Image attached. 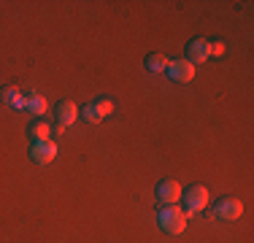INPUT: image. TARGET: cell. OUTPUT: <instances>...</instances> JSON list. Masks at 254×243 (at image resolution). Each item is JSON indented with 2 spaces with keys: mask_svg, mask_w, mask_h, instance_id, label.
<instances>
[{
  "mask_svg": "<svg viewBox=\"0 0 254 243\" xmlns=\"http://www.w3.org/2000/svg\"><path fill=\"white\" fill-rule=\"evenodd\" d=\"M157 222H160V230L168 235H181L187 230V214L176 205H168V208L160 211V216H157Z\"/></svg>",
  "mask_w": 254,
  "mask_h": 243,
  "instance_id": "1",
  "label": "cell"
},
{
  "mask_svg": "<svg viewBox=\"0 0 254 243\" xmlns=\"http://www.w3.org/2000/svg\"><path fill=\"white\" fill-rule=\"evenodd\" d=\"M181 200H184V214L192 216L197 214V211H203L205 205H208V189L205 186H190L187 192H181Z\"/></svg>",
  "mask_w": 254,
  "mask_h": 243,
  "instance_id": "2",
  "label": "cell"
},
{
  "mask_svg": "<svg viewBox=\"0 0 254 243\" xmlns=\"http://www.w3.org/2000/svg\"><path fill=\"white\" fill-rule=\"evenodd\" d=\"M181 186H179V181H173V179H165V181H160L157 184V189H154V197H157V203L162 205V208H168V205H176L179 200H181Z\"/></svg>",
  "mask_w": 254,
  "mask_h": 243,
  "instance_id": "3",
  "label": "cell"
},
{
  "mask_svg": "<svg viewBox=\"0 0 254 243\" xmlns=\"http://www.w3.org/2000/svg\"><path fill=\"white\" fill-rule=\"evenodd\" d=\"M30 157H33L35 165H49L54 162V157H57V143L52 141H35L33 149H30Z\"/></svg>",
  "mask_w": 254,
  "mask_h": 243,
  "instance_id": "4",
  "label": "cell"
},
{
  "mask_svg": "<svg viewBox=\"0 0 254 243\" xmlns=\"http://www.w3.org/2000/svg\"><path fill=\"white\" fill-rule=\"evenodd\" d=\"M168 76H171V81L176 84H190L192 78H195V65H190L187 60H173V62H168Z\"/></svg>",
  "mask_w": 254,
  "mask_h": 243,
  "instance_id": "5",
  "label": "cell"
},
{
  "mask_svg": "<svg viewBox=\"0 0 254 243\" xmlns=\"http://www.w3.org/2000/svg\"><path fill=\"white\" fill-rule=\"evenodd\" d=\"M241 214H244V205H241V200L225 197V200H219V203L214 205V216L222 219V222H235Z\"/></svg>",
  "mask_w": 254,
  "mask_h": 243,
  "instance_id": "6",
  "label": "cell"
},
{
  "mask_svg": "<svg viewBox=\"0 0 254 243\" xmlns=\"http://www.w3.org/2000/svg\"><path fill=\"white\" fill-rule=\"evenodd\" d=\"M208 57H211V54H208V41L195 38V41L187 44V62H190V65H200Z\"/></svg>",
  "mask_w": 254,
  "mask_h": 243,
  "instance_id": "7",
  "label": "cell"
},
{
  "mask_svg": "<svg viewBox=\"0 0 254 243\" xmlns=\"http://www.w3.org/2000/svg\"><path fill=\"white\" fill-rule=\"evenodd\" d=\"M22 108L35 114V119H41V114H46V97H41L38 92H25L22 95Z\"/></svg>",
  "mask_w": 254,
  "mask_h": 243,
  "instance_id": "8",
  "label": "cell"
},
{
  "mask_svg": "<svg viewBox=\"0 0 254 243\" xmlns=\"http://www.w3.org/2000/svg\"><path fill=\"white\" fill-rule=\"evenodd\" d=\"M76 117H78V108H76L70 100H63V103L57 106V122H60L63 127H70V124L76 122Z\"/></svg>",
  "mask_w": 254,
  "mask_h": 243,
  "instance_id": "9",
  "label": "cell"
},
{
  "mask_svg": "<svg viewBox=\"0 0 254 243\" xmlns=\"http://www.w3.org/2000/svg\"><path fill=\"white\" fill-rule=\"evenodd\" d=\"M27 132L33 135V143H35V141H49V135H52V127L44 122V117H41V119H33V122H30Z\"/></svg>",
  "mask_w": 254,
  "mask_h": 243,
  "instance_id": "10",
  "label": "cell"
},
{
  "mask_svg": "<svg viewBox=\"0 0 254 243\" xmlns=\"http://www.w3.org/2000/svg\"><path fill=\"white\" fill-rule=\"evenodd\" d=\"M0 100H3L5 106L19 108V111H22V89H16V87H3V89H0Z\"/></svg>",
  "mask_w": 254,
  "mask_h": 243,
  "instance_id": "11",
  "label": "cell"
},
{
  "mask_svg": "<svg viewBox=\"0 0 254 243\" xmlns=\"http://www.w3.org/2000/svg\"><path fill=\"white\" fill-rule=\"evenodd\" d=\"M168 62H171V60L165 57V54H146V70L149 73H165L168 70Z\"/></svg>",
  "mask_w": 254,
  "mask_h": 243,
  "instance_id": "12",
  "label": "cell"
},
{
  "mask_svg": "<svg viewBox=\"0 0 254 243\" xmlns=\"http://www.w3.org/2000/svg\"><path fill=\"white\" fill-rule=\"evenodd\" d=\"M92 106H95V108H98V114H100V117H103V119H106V117H108V114H114V103H111V100H108V97H100V100H95V103H92Z\"/></svg>",
  "mask_w": 254,
  "mask_h": 243,
  "instance_id": "13",
  "label": "cell"
},
{
  "mask_svg": "<svg viewBox=\"0 0 254 243\" xmlns=\"http://www.w3.org/2000/svg\"><path fill=\"white\" fill-rule=\"evenodd\" d=\"M81 117L87 119L89 124H98V122H103V117L98 114V108H95V106H87V108H84V111H81Z\"/></svg>",
  "mask_w": 254,
  "mask_h": 243,
  "instance_id": "14",
  "label": "cell"
},
{
  "mask_svg": "<svg viewBox=\"0 0 254 243\" xmlns=\"http://www.w3.org/2000/svg\"><path fill=\"white\" fill-rule=\"evenodd\" d=\"M208 54L211 57H222L225 54V44L222 41H208Z\"/></svg>",
  "mask_w": 254,
  "mask_h": 243,
  "instance_id": "15",
  "label": "cell"
}]
</instances>
